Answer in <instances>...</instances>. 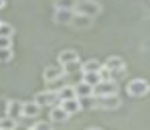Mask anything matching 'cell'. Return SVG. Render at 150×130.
<instances>
[{"label": "cell", "instance_id": "f1b7e54d", "mask_svg": "<svg viewBox=\"0 0 150 130\" xmlns=\"http://www.w3.org/2000/svg\"><path fill=\"white\" fill-rule=\"evenodd\" d=\"M89 130H100V128H89Z\"/></svg>", "mask_w": 150, "mask_h": 130}, {"label": "cell", "instance_id": "7a4b0ae2", "mask_svg": "<svg viewBox=\"0 0 150 130\" xmlns=\"http://www.w3.org/2000/svg\"><path fill=\"white\" fill-rule=\"evenodd\" d=\"M103 67H105V69H110L112 79L116 81L118 77H122V75H124V71H126V61L122 59V57H118V55H112V57H108V59H105Z\"/></svg>", "mask_w": 150, "mask_h": 130}, {"label": "cell", "instance_id": "603a6c76", "mask_svg": "<svg viewBox=\"0 0 150 130\" xmlns=\"http://www.w3.org/2000/svg\"><path fill=\"white\" fill-rule=\"evenodd\" d=\"M30 130H53V128H51V122H43V120H39V122H33Z\"/></svg>", "mask_w": 150, "mask_h": 130}, {"label": "cell", "instance_id": "9c48e42d", "mask_svg": "<svg viewBox=\"0 0 150 130\" xmlns=\"http://www.w3.org/2000/svg\"><path fill=\"white\" fill-rule=\"evenodd\" d=\"M67 118H69V114L61 108V104H57V106L51 108V112H49V122L51 124H61V122H65Z\"/></svg>", "mask_w": 150, "mask_h": 130}, {"label": "cell", "instance_id": "e0dca14e", "mask_svg": "<svg viewBox=\"0 0 150 130\" xmlns=\"http://www.w3.org/2000/svg\"><path fill=\"white\" fill-rule=\"evenodd\" d=\"M57 96H59V102L75 98V90H73V85H69V83H63V87H61V90L57 92Z\"/></svg>", "mask_w": 150, "mask_h": 130}, {"label": "cell", "instance_id": "52a82bcc", "mask_svg": "<svg viewBox=\"0 0 150 130\" xmlns=\"http://www.w3.org/2000/svg\"><path fill=\"white\" fill-rule=\"evenodd\" d=\"M122 104V100L118 98V94L112 96H96V108H103V110H114Z\"/></svg>", "mask_w": 150, "mask_h": 130}, {"label": "cell", "instance_id": "ba28073f", "mask_svg": "<svg viewBox=\"0 0 150 130\" xmlns=\"http://www.w3.org/2000/svg\"><path fill=\"white\" fill-rule=\"evenodd\" d=\"M6 116L12 118L14 122H18L23 118V102L18 100H8L6 102Z\"/></svg>", "mask_w": 150, "mask_h": 130}, {"label": "cell", "instance_id": "ac0fdd59", "mask_svg": "<svg viewBox=\"0 0 150 130\" xmlns=\"http://www.w3.org/2000/svg\"><path fill=\"white\" fill-rule=\"evenodd\" d=\"M79 0H55V10H75Z\"/></svg>", "mask_w": 150, "mask_h": 130}, {"label": "cell", "instance_id": "4316f807", "mask_svg": "<svg viewBox=\"0 0 150 130\" xmlns=\"http://www.w3.org/2000/svg\"><path fill=\"white\" fill-rule=\"evenodd\" d=\"M4 6H6V0H0V10H2Z\"/></svg>", "mask_w": 150, "mask_h": 130}, {"label": "cell", "instance_id": "44dd1931", "mask_svg": "<svg viewBox=\"0 0 150 130\" xmlns=\"http://www.w3.org/2000/svg\"><path fill=\"white\" fill-rule=\"evenodd\" d=\"M14 35V26L8 23H0V37H12Z\"/></svg>", "mask_w": 150, "mask_h": 130}, {"label": "cell", "instance_id": "5b68a950", "mask_svg": "<svg viewBox=\"0 0 150 130\" xmlns=\"http://www.w3.org/2000/svg\"><path fill=\"white\" fill-rule=\"evenodd\" d=\"M118 94V83L114 79H103L93 85V96H112Z\"/></svg>", "mask_w": 150, "mask_h": 130}, {"label": "cell", "instance_id": "3957f363", "mask_svg": "<svg viewBox=\"0 0 150 130\" xmlns=\"http://www.w3.org/2000/svg\"><path fill=\"white\" fill-rule=\"evenodd\" d=\"M75 12H77V14H83V16L93 18V16H98V14L101 12V4L98 2V0H81V2H77Z\"/></svg>", "mask_w": 150, "mask_h": 130}, {"label": "cell", "instance_id": "d6986e66", "mask_svg": "<svg viewBox=\"0 0 150 130\" xmlns=\"http://www.w3.org/2000/svg\"><path fill=\"white\" fill-rule=\"evenodd\" d=\"M81 79H83L85 83H89L91 87H93L96 83H100V81H101V77H100L98 71H93V73H81Z\"/></svg>", "mask_w": 150, "mask_h": 130}, {"label": "cell", "instance_id": "8992f818", "mask_svg": "<svg viewBox=\"0 0 150 130\" xmlns=\"http://www.w3.org/2000/svg\"><path fill=\"white\" fill-rule=\"evenodd\" d=\"M65 77V69H63V65H49V67H45V71H43V79L47 81V83H57L59 79Z\"/></svg>", "mask_w": 150, "mask_h": 130}, {"label": "cell", "instance_id": "cb8c5ba5", "mask_svg": "<svg viewBox=\"0 0 150 130\" xmlns=\"http://www.w3.org/2000/svg\"><path fill=\"white\" fill-rule=\"evenodd\" d=\"M14 124H16V122H14V120H12V118H8V116H4V118H0V128H14Z\"/></svg>", "mask_w": 150, "mask_h": 130}, {"label": "cell", "instance_id": "6da1fadb", "mask_svg": "<svg viewBox=\"0 0 150 130\" xmlns=\"http://www.w3.org/2000/svg\"><path fill=\"white\" fill-rule=\"evenodd\" d=\"M126 92H128V96H132V98H144V96H148V92H150V83L142 77L130 79L128 85H126Z\"/></svg>", "mask_w": 150, "mask_h": 130}, {"label": "cell", "instance_id": "7402d4cb", "mask_svg": "<svg viewBox=\"0 0 150 130\" xmlns=\"http://www.w3.org/2000/svg\"><path fill=\"white\" fill-rule=\"evenodd\" d=\"M12 49H0V63H8L12 59Z\"/></svg>", "mask_w": 150, "mask_h": 130}, {"label": "cell", "instance_id": "2e32d148", "mask_svg": "<svg viewBox=\"0 0 150 130\" xmlns=\"http://www.w3.org/2000/svg\"><path fill=\"white\" fill-rule=\"evenodd\" d=\"M71 25H73L75 28H87V26L91 25V18H89V16H83V14H77V12H75L73 18H71Z\"/></svg>", "mask_w": 150, "mask_h": 130}, {"label": "cell", "instance_id": "9a60e30c", "mask_svg": "<svg viewBox=\"0 0 150 130\" xmlns=\"http://www.w3.org/2000/svg\"><path fill=\"white\" fill-rule=\"evenodd\" d=\"M101 65H103V63H100L98 59H87L85 63H81V73H93V71H100Z\"/></svg>", "mask_w": 150, "mask_h": 130}, {"label": "cell", "instance_id": "484cf974", "mask_svg": "<svg viewBox=\"0 0 150 130\" xmlns=\"http://www.w3.org/2000/svg\"><path fill=\"white\" fill-rule=\"evenodd\" d=\"M12 130H30V124H14Z\"/></svg>", "mask_w": 150, "mask_h": 130}, {"label": "cell", "instance_id": "8fae6325", "mask_svg": "<svg viewBox=\"0 0 150 130\" xmlns=\"http://www.w3.org/2000/svg\"><path fill=\"white\" fill-rule=\"evenodd\" d=\"M73 90H75V98H87V96H93V87H91L89 83H85L83 79L75 83Z\"/></svg>", "mask_w": 150, "mask_h": 130}, {"label": "cell", "instance_id": "5bb4252c", "mask_svg": "<svg viewBox=\"0 0 150 130\" xmlns=\"http://www.w3.org/2000/svg\"><path fill=\"white\" fill-rule=\"evenodd\" d=\"M61 108L69 114V116H73V114H77L79 110H81V106H79V100L77 98H71V100H63L61 102Z\"/></svg>", "mask_w": 150, "mask_h": 130}, {"label": "cell", "instance_id": "83f0119b", "mask_svg": "<svg viewBox=\"0 0 150 130\" xmlns=\"http://www.w3.org/2000/svg\"><path fill=\"white\" fill-rule=\"evenodd\" d=\"M0 130H10V128H0Z\"/></svg>", "mask_w": 150, "mask_h": 130}, {"label": "cell", "instance_id": "4fadbf2b", "mask_svg": "<svg viewBox=\"0 0 150 130\" xmlns=\"http://www.w3.org/2000/svg\"><path fill=\"white\" fill-rule=\"evenodd\" d=\"M75 10H55V23L57 25H71Z\"/></svg>", "mask_w": 150, "mask_h": 130}, {"label": "cell", "instance_id": "30bf717a", "mask_svg": "<svg viewBox=\"0 0 150 130\" xmlns=\"http://www.w3.org/2000/svg\"><path fill=\"white\" fill-rule=\"evenodd\" d=\"M41 114V106L33 102H23V118H37Z\"/></svg>", "mask_w": 150, "mask_h": 130}, {"label": "cell", "instance_id": "ffe728a7", "mask_svg": "<svg viewBox=\"0 0 150 130\" xmlns=\"http://www.w3.org/2000/svg\"><path fill=\"white\" fill-rule=\"evenodd\" d=\"M79 100V106H81V110L85 108H96V96H87V98H77Z\"/></svg>", "mask_w": 150, "mask_h": 130}, {"label": "cell", "instance_id": "277c9868", "mask_svg": "<svg viewBox=\"0 0 150 130\" xmlns=\"http://www.w3.org/2000/svg\"><path fill=\"white\" fill-rule=\"evenodd\" d=\"M35 102L41 106V108H53V106L61 104V102H59V96H57V92H55V90L39 92V94L35 96Z\"/></svg>", "mask_w": 150, "mask_h": 130}, {"label": "cell", "instance_id": "d4e9b609", "mask_svg": "<svg viewBox=\"0 0 150 130\" xmlns=\"http://www.w3.org/2000/svg\"><path fill=\"white\" fill-rule=\"evenodd\" d=\"M0 49H12V37H0Z\"/></svg>", "mask_w": 150, "mask_h": 130}, {"label": "cell", "instance_id": "7c38bea8", "mask_svg": "<svg viewBox=\"0 0 150 130\" xmlns=\"http://www.w3.org/2000/svg\"><path fill=\"white\" fill-rule=\"evenodd\" d=\"M73 61H79V53L75 49H65L59 53V65H69Z\"/></svg>", "mask_w": 150, "mask_h": 130}]
</instances>
